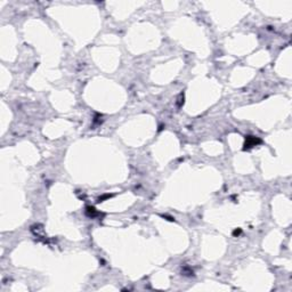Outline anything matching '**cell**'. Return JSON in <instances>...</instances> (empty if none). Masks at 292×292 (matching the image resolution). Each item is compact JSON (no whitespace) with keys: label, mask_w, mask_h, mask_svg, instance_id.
I'll use <instances>...</instances> for the list:
<instances>
[{"label":"cell","mask_w":292,"mask_h":292,"mask_svg":"<svg viewBox=\"0 0 292 292\" xmlns=\"http://www.w3.org/2000/svg\"><path fill=\"white\" fill-rule=\"evenodd\" d=\"M257 143H260V139H257L256 137H252V136H248V137H247V141H245V148L256 146Z\"/></svg>","instance_id":"cell-1"}]
</instances>
